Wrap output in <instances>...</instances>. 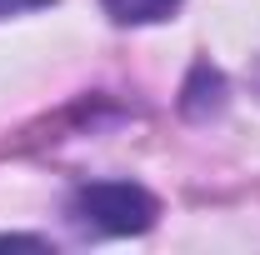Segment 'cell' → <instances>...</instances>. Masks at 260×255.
<instances>
[{
  "label": "cell",
  "instance_id": "1",
  "mask_svg": "<svg viewBox=\"0 0 260 255\" xmlns=\"http://www.w3.org/2000/svg\"><path fill=\"white\" fill-rule=\"evenodd\" d=\"M160 215L155 195L130 180H90L70 195V220L95 235H145Z\"/></svg>",
  "mask_w": 260,
  "mask_h": 255
},
{
  "label": "cell",
  "instance_id": "2",
  "mask_svg": "<svg viewBox=\"0 0 260 255\" xmlns=\"http://www.w3.org/2000/svg\"><path fill=\"white\" fill-rule=\"evenodd\" d=\"M115 25H155L180 10V0H100Z\"/></svg>",
  "mask_w": 260,
  "mask_h": 255
},
{
  "label": "cell",
  "instance_id": "3",
  "mask_svg": "<svg viewBox=\"0 0 260 255\" xmlns=\"http://www.w3.org/2000/svg\"><path fill=\"white\" fill-rule=\"evenodd\" d=\"M40 5H55V0H0V20L25 15V10H40Z\"/></svg>",
  "mask_w": 260,
  "mask_h": 255
}]
</instances>
